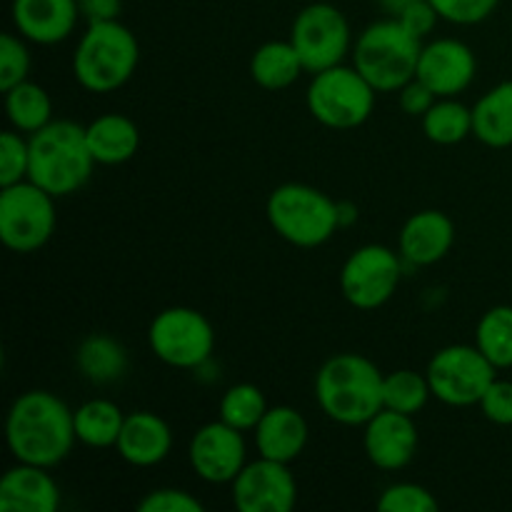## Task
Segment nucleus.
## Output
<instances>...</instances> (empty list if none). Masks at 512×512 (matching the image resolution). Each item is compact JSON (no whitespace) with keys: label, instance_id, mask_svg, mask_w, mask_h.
<instances>
[{"label":"nucleus","instance_id":"nucleus-1","mask_svg":"<svg viewBox=\"0 0 512 512\" xmlns=\"http://www.w3.org/2000/svg\"><path fill=\"white\" fill-rule=\"evenodd\" d=\"M5 443L18 463L55 468L78 443L73 410L48 390H28L10 405Z\"/></svg>","mask_w":512,"mask_h":512},{"label":"nucleus","instance_id":"nucleus-2","mask_svg":"<svg viewBox=\"0 0 512 512\" xmlns=\"http://www.w3.org/2000/svg\"><path fill=\"white\" fill-rule=\"evenodd\" d=\"M383 378L365 355L340 353L315 375V400L333 423L360 428L383 410Z\"/></svg>","mask_w":512,"mask_h":512},{"label":"nucleus","instance_id":"nucleus-3","mask_svg":"<svg viewBox=\"0 0 512 512\" xmlns=\"http://www.w3.org/2000/svg\"><path fill=\"white\" fill-rule=\"evenodd\" d=\"M28 143V180L55 198L78 193L98 165L85 140V128L73 120H53L30 135Z\"/></svg>","mask_w":512,"mask_h":512},{"label":"nucleus","instance_id":"nucleus-4","mask_svg":"<svg viewBox=\"0 0 512 512\" xmlns=\"http://www.w3.org/2000/svg\"><path fill=\"white\" fill-rule=\"evenodd\" d=\"M140 45L120 20L88 23L73 53V75L88 93H113L133 78Z\"/></svg>","mask_w":512,"mask_h":512},{"label":"nucleus","instance_id":"nucleus-5","mask_svg":"<svg viewBox=\"0 0 512 512\" xmlns=\"http://www.w3.org/2000/svg\"><path fill=\"white\" fill-rule=\"evenodd\" d=\"M423 40L405 30L398 18L370 23L353 45V65L378 93H398L415 78Z\"/></svg>","mask_w":512,"mask_h":512},{"label":"nucleus","instance_id":"nucleus-6","mask_svg":"<svg viewBox=\"0 0 512 512\" xmlns=\"http://www.w3.org/2000/svg\"><path fill=\"white\" fill-rule=\"evenodd\" d=\"M265 210L275 233L295 248L325 245L340 228L338 203L305 183L278 185Z\"/></svg>","mask_w":512,"mask_h":512},{"label":"nucleus","instance_id":"nucleus-7","mask_svg":"<svg viewBox=\"0 0 512 512\" xmlns=\"http://www.w3.org/2000/svg\"><path fill=\"white\" fill-rule=\"evenodd\" d=\"M375 95L378 90L355 65L340 63L313 75L305 100L310 115L320 125L333 130H353L373 115Z\"/></svg>","mask_w":512,"mask_h":512},{"label":"nucleus","instance_id":"nucleus-8","mask_svg":"<svg viewBox=\"0 0 512 512\" xmlns=\"http://www.w3.org/2000/svg\"><path fill=\"white\" fill-rule=\"evenodd\" d=\"M55 195L35 185L33 180H20L5 185L0 193V240L13 253H35L55 233Z\"/></svg>","mask_w":512,"mask_h":512},{"label":"nucleus","instance_id":"nucleus-9","mask_svg":"<svg viewBox=\"0 0 512 512\" xmlns=\"http://www.w3.org/2000/svg\"><path fill=\"white\" fill-rule=\"evenodd\" d=\"M148 345L160 363L180 370H200L215 348L210 320L200 310L175 305L160 310L148 330Z\"/></svg>","mask_w":512,"mask_h":512},{"label":"nucleus","instance_id":"nucleus-10","mask_svg":"<svg viewBox=\"0 0 512 512\" xmlns=\"http://www.w3.org/2000/svg\"><path fill=\"white\" fill-rule=\"evenodd\" d=\"M495 370L478 345H448L430 358L425 375L433 398L450 408H470L483 400L485 390L498 378Z\"/></svg>","mask_w":512,"mask_h":512},{"label":"nucleus","instance_id":"nucleus-11","mask_svg":"<svg viewBox=\"0 0 512 512\" xmlns=\"http://www.w3.org/2000/svg\"><path fill=\"white\" fill-rule=\"evenodd\" d=\"M290 43L298 50L305 73L313 75L335 68L353 53L348 18L330 3H313L300 10L290 28Z\"/></svg>","mask_w":512,"mask_h":512},{"label":"nucleus","instance_id":"nucleus-12","mask_svg":"<svg viewBox=\"0 0 512 512\" xmlns=\"http://www.w3.org/2000/svg\"><path fill=\"white\" fill-rule=\"evenodd\" d=\"M403 255L385 245H363L353 250L340 270V290L358 310H378L388 303L403 278Z\"/></svg>","mask_w":512,"mask_h":512},{"label":"nucleus","instance_id":"nucleus-13","mask_svg":"<svg viewBox=\"0 0 512 512\" xmlns=\"http://www.w3.org/2000/svg\"><path fill=\"white\" fill-rule=\"evenodd\" d=\"M243 435L220 418L195 430L188 445L193 473L210 485L233 483L248 465V445Z\"/></svg>","mask_w":512,"mask_h":512},{"label":"nucleus","instance_id":"nucleus-14","mask_svg":"<svg viewBox=\"0 0 512 512\" xmlns=\"http://www.w3.org/2000/svg\"><path fill=\"white\" fill-rule=\"evenodd\" d=\"M233 505L240 512H290L298 503V483L288 463L258 458L233 480Z\"/></svg>","mask_w":512,"mask_h":512},{"label":"nucleus","instance_id":"nucleus-15","mask_svg":"<svg viewBox=\"0 0 512 512\" xmlns=\"http://www.w3.org/2000/svg\"><path fill=\"white\" fill-rule=\"evenodd\" d=\"M478 60L470 45L455 38H440L423 45L415 78L423 80L438 98H455L470 88Z\"/></svg>","mask_w":512,"mask_h":512},{"label":"nucleus","instance_id":"nucleus-16","mask_svg":"<svg viewBox=\"0 0 512 512\" xmlns=\"http://www.w3.org/2000/svg\"><path fill=\"white\" fill-rule=\"evenodd\" d=\"M363 428L365 453L375 468L395 473V470H403L413 463L420 445L418 425H415L413 415L383 408Z\"/></svg>","mask_w":512,"mask_h":512},{"label":"nucleus","instance_id":"nucleus-17","mask_svg":"<svg viewBox=\"0 0 512 512\" xmlns=\"http://www.w3.org/2000/svg\"><path fill=\"white\" fill-rule=\"evenodd\" d=\"M18 35L38 45L63 43L80 18L78 0H13L10 5Z\"/></svg>","mask_w":512,"mask_h":512},{"label":"nucleus","instance_id":"nucleus-18","mask_svg":"<svg viewBox=\"0 0 512 512\" xmlns=\"http://www.w3.org/2000/svg\"><path fill=\"white\" fill-rule=\"evenodd\" d=\"M115 450L133 468H153L163 463L173 450V430L160 415L150 410H135L125 415Z\"/></svg>","mask_w":512,"mask_h":512},{"label":"nucleus","instance_id":"nucleus-19","mask_svg":"<svg viewBox=\"0 0 512 512\" xmlns=\"http://www.w3.org/2000/svg\"><path fill=\"white\" fill-rule=\"evenodd\" d=\"M455 243V225L440 210H420L405 220L398 248L405 263L435 265L450 253Z\"/></svg>","mask_w":512,"mask_h":512},{"label":"nucleus","instance_id":"nucleus-20","mask_svg":"<svg viewBox=\"0 0 512 512\" xmlns=\"http://www.w3.org/2000/svg\"><path fill=\"white\" fill-rule=\"evenodd\" d=\"M60 488L50 468L18 463L0 478V510L3 512H55Z\"/></svg>","mask_w":512,"mask_h":512},{"label":"nucleus","instance_id":"nucleus-21","mask_svg":"<svg viewBox=\"0 0 512 512\" xmlns=\"http://www.w3.org/2000/svg\"><path fill=\"white\" fill-rule=\"evenodd\" d=\"M253 435L260 458L290 465L303 455L310 430L308 420L298 410L290 405H275V408H268Z\"/></svg>","mask_w":512,"mask_h":512},{"label":"nucleus","instance_id":"nucleus-22","mask_svg":"<svg viewBox=\"0 0 512 512\" xmlns=\"http://www.w3.org/2000/svg\"><path fill=\"white\" fill-rule=\"evenodd\" d=\"M85 140L95 163L120 165L135 158L140 150V130L130 118L120 113H108L85 125Z\"/></svg>","mask_w":512,"mask_h":512},{"label":"nucleus","instance_id":"nucleus-23","mask_svg":"<svg viewBox=\"0 0 512 512\" xmlns=\"http://www.w3.org/2000/svg\"><path fill=\"white\" fill-rule=\"evenodd\" d=\"M473 135L488 148H510L512 80L495 85L473 105Z\"/></svg>","mask_w":512,"mask_h":512},{"label":"nucleus","instance_id":"nucleus-24","mask_svg":"<svg viewBox=\"0 0 512 512\" xmlns=\"http://www.w3.org/2000/svg\"><path fill=\"white\" fill-rule=\"evenodd\" d=\"M75 363H78L80 375L93 385L118 383L128 373V353H125L123 343L100 333L88 335L80 343Z\"/></svg>","mask_w":512,"mask_h":512},{"label":"nucleus","instance_id":"nucleus-25","mask_svg":"<svg viewBox=\"0 0 512 512\" xmlns=\"http://www.w3.org/2000/svg\"><path fill=\"white\" fill-rule=\"evenodd\" d=\"M298 50L290 40H270L263 43L250 58V78L265 90H285L303 73Z\"/></svg>","mask_w":512,"mask_h":512},{"label":"nucleus","instance_id":"nucleus-26","mask_svg":"<svg viewBox=\"0 0 512 512\" xmlns=\"http://www.w3.org/2000/svg\"><path fill=\"white\" fill-rule=\"evenodd\" d=\"M73 418L78 443L95 450L115 448L125 423L123 410L113 400L105 398H93L88 403H83L78 410H73Z\"/></svg>","mask_w":512,"mask_h":512},{"label":"nucleus","instance_id":"nucleus-27","mask_svg":"<svg viewBox=\"0 0 512 512\" xmlns=\"http://www.w3.org/2000/svg\"><path fill=\"white\" fill-rule=\"evenodd\" d=\"M5 115L18 133L33 135L53 123V100L43 85L23 80L5 90Z\"/></svg>","mask_w":512,"mask_h":512},{"label":"nucleus","instance_id":"nucleus-28","mask_svg":"<svg viewBox=\"0 0 512 512\" xmlns=\"http://www.w3.org/2000/svg\"><path fill=\"white\" fill-rule=\"evenodd\" d=\"M420 120L428 140L438 145H458L473 135V108L455 98H438Z\"/></svg>","mask_w":512,"mask_h":512},{"label":"nucleus","instance_id":"nucleus-29","mask_svg":"<svg viewBox=\"0 0 512 512\" xmlns=\"http://www.w3.org/2000/svg\"><path fill=\"white\" fill-rule=\"evenodd\" d=\"M475 345L498 370L512 368V305H495L480 318Z\"/></svg>","mask_w":512,"mask_h":512},{"label":"nucleus","instance_id":"nucleus-30","mask_svg":"<svg viewBox=\"0 0 512 512\" xmlns=\"http://www.w3.org/2000/svg\"><path fill=\"white\" fill-rule=\"evenodd\" d=\"M268 408V400L258 385L238 383L225 390L220 398V420L240 433H253Z\"/></svg>","mask_w":512,"mask_h":512},{"label":"nucleus","instance_id":"nucleus-31","mask_svg":"<svg viewBox=\"0 0 512 512\" xmlns=\"http://www.w3.org/2000/svg\"><path fill=\"white\" fill-rule=\"evenodd\" d=\"M433 398L428 375L415 370H393L383 378V408L403 415H418Z\"/></svg>","mask_w":512,"mask_h":512},{"label":"nucleus","instance_id":"nucleus-32","mask_svg":"<svg viewBox=\"0 0 512 512\" xmlns=\"http://www.w3.org/2000/svg\"><path fill=\"white\" fill-rule=\"evenodd\" d=\"M30 165V143L18 130L0 133V185H15L28 180Z\"/></svg>","mask_w":512,"mask_h":512},{"label":"nucleus","instance_id":"nucleus-33","mask_svg":"<svg viewBox=\"0 0 512 512\" xmlns=\"http://www.w3.org/2000/svg\"><path fill=\"white\" fill-rule=\"evenodd\" d=\"M438 508L435 495L418 483H395L378 498V510L383 512H435Z\"/></svg>","mask_w":512,"mask_h":512},{"label":"nucleus","instance_id":"nucleus-34","mask_svg":"<svg viewBox=\"0 0 512 512\" xmlns=\"http://www.w3.org/2000/svg\"><path fill=\"white\" fill-rule=\"evenodd\" d=\"M30 53L23 35L3 33L0 35V90H10L18 83L28 80Z\"/></svg>","mask_w":512,"mask_h":512},{"label":"nucleus","instance_id":"nucleus-35","mask_svg":"<svg viewBox=\"0 0 512 512\" xmlns=\"http://www.w3.org/2000/svg\"><path fill=\"white\" fill-rule=\"evenodd\" d=\"M440 18L455 25H475L495 13L500 0H430Z\"/></svg>","mask_w":512,"mask_h":512},{"label":"nucleus","instance_id":"nucleus-36","mask_svg":"<svg viewBox=\"0 0 512 512\" xmlns=\"http://www.w3.org/2000/svg\"><path fill=\"white\" fill-rule=\"evenodd\" d=\"M140 512H203V500L180 488L150 490L138 503Z\"/></svg>","mask_w":512,"mask_h":512},{"label":"nucleus","instance_id":"nucleus-37","mask_svg":"<svg viewBox=\"0 0 512 512\" xmlns=\"http://www.w3.org/2000/svg\"><path fill=\"white\" fill-rule=\"evenodd\" d=\"M478 405L490 423L512 425V380L495 378Z\"/></svg>","mask_w":512,"mask_h":512},{"label":"nucleus","instance_id":"nucleus-38","mask_svg":"<svg viewBox=\"0 0 512 512\" xmlns=\"http://www.w3.org/2000/svg\"><path fill=\"white\" fill-rule=\"evenodd\" d=\"M398 20L405 25V30H408V33H413L415 38L423 40L433 33L435 25H438V20H443V18H440V13L435 10V5L430 3V0H413V3H410L408 8L398 15Z\"/></svg>","mask_w":512,"mask_h":512},{"label":"nucleus","instance_id":"nucleus-39","mask_svg":"<svg viewBox=\"0 0 512 512\" xmlns=\"http://www.w3.org/2000/svg\"><path fill=\"white\" fill-rule=\"evenodd\" d=\"M435 100H438V95L418 78H413L410 83H405L403 88L398 90L400 108H403V113L413 115V118H423V115L433 108Z\"/></svg>","mask_w":512,"mask_h":512},{"label":"nucleus","instance_id":"nucleus-40","mask_svg":"<svg viewBox=\"0 0 512 512\" xmlns=\"http://www.w3.org/2000/svg\"><path fill=\"white\" fill-rule=\"evenodd\" d=\"M80 15L88 23H103V20H118L123 0H78Z\"/></svg>","mask_w":512,"mask_h":512},{"label":"nucleus","instance_id":"nucleus-41","mask_svg":"<svg viewBox=\"0 0 512 512\" xmlns=\"http://www.w3.org/2000/svg\"><path fill=\"white\" fill-rule=\"evenodd\" d=\"M338 218H340V228H348V225H353L355 220H358V208H355L353 203H348V200H340Z\"/></svg>","mask_w":512,"mask_h":512},{"label":"nucleus","instance_id":"nucleus-42","mask_svg":"<svg viewBox=\"0 0 512 512\" xmlns=\"http://www.w3.org/2000/svg\"><path fill=\"white\" fill-rule=\"evenodd\" d=\"M380 5H383L385 10H388L390 15H393V18H398L400 13H403L405 8H408L410 3H413V0H378Z\"/></svg>","mask_w":512,"mask_h":512}]
</instances>
